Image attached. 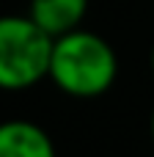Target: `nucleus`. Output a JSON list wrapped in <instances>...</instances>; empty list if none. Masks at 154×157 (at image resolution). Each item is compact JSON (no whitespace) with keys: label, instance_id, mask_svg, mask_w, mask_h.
<instances>
[{"label":"nucleus","instance_id":"nucleus-1","mask_svg":"<svg viewBox=\"0 0 154 157\" xmlns=\"http://www.w3.org/2000/svg\"><path fill=\"white\" fill-rule=\"evenodd\" d=\"M47 77L69 97H102L118 77V58L107 39L94 30L74 28L52 39Z\"/></svg>","mask_w":154,"mask_h":157},{"label":"nucleus","instance_id":"nucleus-2","mask_svg":"<svg viewBox=\"0 0 154 157\" xmlns=\"http://www.w3.org/2000/svg\"><path fill=\"white\" fill-rule=\"evenodd\" d=\"M52 36L30 17H0V88L22 91L47 77Z\"/></svg>","mask_w":154,"mask_h":157},{"label":"nucleus","instance_id":"nucleus-3","mask_svg":"<svg viewBox=\"0 0 154 157\" xmlns=\"http://www.w3.org/2000/svg\"><path fill=\"white\" fill-rule=\"evenodd\" d=\"M0 157H58L55 144L33 121L11 119L0 124Z\"/></svg>","mask_w":154,"mask_h":157},{"label":"nucleus","instance_id":"nucleus-4","mask_svg":"<svg viewBox=\"0 0 154 157\" xmlns=\"http://www.w3.org/2000/svg\"><path fill=\"white\" fill-rule=\"evenodd\" d=\"M85 11H88V0H30L28 17L47 36L55 39L66 30L80 28Z\"/></svg>","mask_w":154,"mask_h":157},{"label":"nucleus","instance_id":"nucleus-5","mask_svg":"<svg viewBox=\"0 0 154 157\" xmlns=\"http://www.w3.org/2000/svg\"><path fill=\"white\" fill-rule=\"evenodd\" d=\"M152 138H154V110H152Z\"/></svg>","mask_w":154,"mask_h":157},{"label":"nucleus","instance_id":"nucleus-6","mask_svg":"<svg viewBox=\"0 0 154 157\" xmlns=\"http://www.w3.org/2000/svg\"><path fill=\"white\" fill-rule=\"evenodd\" d=\"M152 72H154V47H152Z\"/></svg>","mask_w":154,"mask_h":157}]
</instances>
